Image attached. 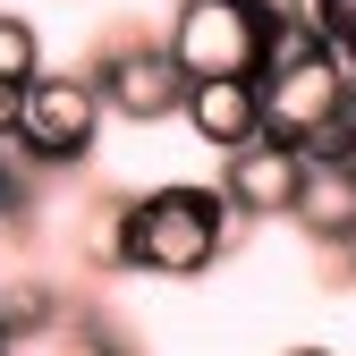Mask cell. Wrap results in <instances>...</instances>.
Segmentation results:
<instances>
[{"label":"cell","mask_w":356,"mask_h":356,"mask_svg":"<svg viewBox=\"0 0 356 356\" xmlns=\"http://www.w3.org/2000/svg\"><path fill=\"white\" fill-rule=\"evenodd\" d=\"M254 94H263V136L297 145L305 161H348L356 153V60L331 34H280V51L254 76Z\"/></svg>","instance_id":"obj_1"},{"label":"cell","mask_w":356,"mask_h":356,"mask_svg":"<svg viewBox=\"0 0 356 356\" xmlns=\"http://www.w3.org/2000/svg\"><path fill=\"white\" fill-rule=\"evenodd\" d=\"M238 238V212L220 187H195V178H170V187L136 195V272L153 280H195L212 272Z\"/></svg>","instance_id":"obj_2"},{"label":"cell","mask_w":356,"mask_h":356,"mask_svg":"<svg viewBox=\"0 0 356 356\" xmlns=\"http://www.w3.org/2000/svg\"><path fill=\"white\" fill-rule=\"evenodd\" d=\"M280 34H289V17H280V0H178V17H170V51H178V68H187V85H204V76H263L272 68V51H280Z\"/></svg>","instance_id":"obj_3"},{"label":"cell","mask_w":356,"mask_h":356,"mask_svg":"<svg viewBox=\"0 0 356 356\" xmlns=\"http://www.w3.org/2000/svg\"><path fill=\"white\" fill-rule=\"evenodd\" d=\"M102 85L94 76H34L26 85V127H17V153L34 170H76L102 136Z\"/></svg>","instance_id":"obj_4"},{"label":"cell","mask_w":356,"mask_h":356,"mask_svg":"<svg viewBox=\"0 0 356 356\" xmlns=\"http://www.w3.org/2000/svg\"><path fill=\"white\" fill-rule=\"evenodd\" d=\"M94 85H102V102L111 119H170V111H187V68H178V51L161 34H127V42H102V60H94Z\"/></svg>","instance_id":"obj_5"},{"label":"cell","mask_w":356,"mask_h":356,"mask_svg":"<svg viewBox=\"0 0 356 356\" xmlns=\"http://www.w3.org/2000/svg\"><path fill=\"white\" fill-rule=\"evenodd\" d=\"M220 195H229L238 220H297L305 153L280 145V136H254V145H238V153H220Z\"/></svg>","instance_id":"obj_6"},{"label":"cell","mask_w":356,"mask_h":356,"mask_svg":"<svg viewBox=\"0 0 356 356\" xmlns=\"http://www.w3.org/2000/svg\"><path fill=\"white\" fill-rule=\"evenodd\" d=\"M187 127L212 153H238V145L263 136V94L246 76H204V85H187Z\"/></svg>","instance_id":"obj_7"},{"label":"cell","mask_w":356,"mask_h":356,"mask_svg":"<svg viewBox=\"0 0 356 356\" xmlns=\"http://www.w3.org/2000/svg\"><path fill=\"white\" fill-rule=\"evenodd\" d=\"M297 229L314 246H348L356 238V170L348 161H305V195H297Z\"/></svg>","instance_id":"obj_8"},{"label":"cell","mask_w":356,"mask_h":356,"mask_svg":"<svg viewBox=\"0 0 356 356\" xmlns=\"http://www.w3.org/2000/svg\"><path fill=\"white\" fill-rule=\"evenodd\" d=\"M76 254L94 272H136V195H94L76 220Z\"/></svg>","instance_id":"obj_9"},{"label":"cell","mask_w":356,"mask_h":356,"mask_svg":"<svg viewBox=\"0 0 356 356\" xmlns=\"http://www.w3.org/2000/svg\"><path fill=\"white\" fill-rule=\"evenodd\" d=\"M68 305H60V289H42V280H0V331L9 339H34L42 323H60Z\"/></svg>","instance_id":"obj_10"},{"label":"cell","mask_w":356,"mask_h":356,"mask_svg":"<svg viewBox=\"0 0 356 356\" xmlns=\"http://www.w3.org/2000/svg\"><path fill=\"white\" fill-rule=\"evenodd\" d=\"M34 76H42V34H34V17L0 9V85H34Z\"/></svg>","instance_id":"obj_11"},{"label":"cell","mask_w":356,"mask_h":356,"mask_svg":"<svg viewBox=\"0 0 356 356\" xmlns=\"http://www.w3.org/2000/svg\"><path fill=\"white\" fill-rule=\"evenodd\" d=\"M280 17H289V34H323L331 0H280Z\"/></svg>","instance_id":"obj_12"},{"label":"cell","mask_w":356,"mask_h":356,"mask_svg":"<svg viewBox=\"0 0 356 356\" xmlns=\"http://www.w3.org/2000/svg\"><path fill=\"white\" fill-rule=\"evenodd\" d=\"M26 127V85H0V145H17Z\"/></svg>","instance_id":"obj_13"},{"label":"cell","mask_w":356,"mask_h":356,"mask_svg":"<svg viewBox=\"0 0 356 356\" xmlns=\"http://www.w3.org/2000/svg\"><path fill=\"white\" fill-rule=\"evenodd\" d=\"M323 34L339 42V51H356V0H331V17H323Z\"/></svg>","instance_id":"obj_14"},{"label":"cell","mask_w":356,"mask_h":356,"mask_svg":"<svg viewBox=\"0 0 356 356\" xmlns=\"http://www.w3.org/2000/svg\"><path fill=\"white\" fill-rule=\"evenodd\" d=\"M17 212V170H9V145H0V220Z\"/></svg>","instance_id":"obj_15"},{"label":"cell","mask_w":356,"mask_h":356,"mask_svg":"<svg viewBox=\"0 0 356 356\" xmlns=\"http://www.w3.org/2000/svg\"><path fill=\"white\" fill-rule=\"evenodd\" d=\"M289 356H331V348H289Z\"/></svg>","instance_id":"obj_16"},{"label":"cell","mask_w":356,"mask_h":356,"mask_svg":"<svg viewBox=\"0 0 356 356\" xmlns=\"http://www.w3.org/2000/svg\"><path fill=\"white\" fill-rule=\"evenodd\" d=\"M0 356H9V331H0Z\"/></svg>","instance_id":"obj_17"},{"label":"cell","mask_w":356,"mask_h":356,"mask_svg":"<svg viewBox=\"0 0 356 356\" xmlns=\"http://www.w3.org/2000/svg\"><path fill=\"white\" fill-rule=\"evenodd\" d=\"M348 170H356V153H348Z\"/></svg>","instance_id":"obj_18"}]
</instances>
